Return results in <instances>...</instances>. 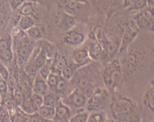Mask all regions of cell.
<instances>
[{
  "mask_svg": "<svg viewBox=\"0 0 154 122\" xmlns=\"http://www.w3.org/2000/svg\"><path fill=\"white\" fill-rule=\"evenodd\" d=\"M72 60L79 68L88 65L92 60L89 55L87 47H77L72 52Z\"/></svg>",
  "mask_w": 154,
  "mask_h": 122,
  "instance_id": "9",
  "label": "cell"
},
{
  "mask_svg": "<svg viewBox=\"0 0 154 122\" xmlns=\"http://www.w3.org/2000/svg\"><path fill=\"white\" fill-rule=\"evenodd\" d=\"M34 12L33 2L25 1L20 7H19V14L20 15H32Z\"/></svg>",
  "mask_w": 154,
  "mask_h": 122,
  "instance_id": "23",
  "label": "cell"
},
{
  "mask_svg": "<svg viewBox=\"0 0 154 122\" xmlns=\"http://www.w3.org/2000/svg\"><path fill=\"white\" fill-rule=\"evenodd\" d=\"M67 82H68V81H67L66 80H65L61 75L60 76L54 92H56V93H57L60 97H61V94L62 95H64V94H65V92H66V88H67Z\"/></svg>",
  "mask_w": 154,
  "mask_h": 122,
  "instance_id": "26",
  "label": "cell"
},
{
  "mask_svg": "<svg viewBox=\"0 0 154 122\" xmlns=\"http://www.w3.org/2000/svg\"><path fill=\"white\" fill-rule=\"evenodd\" d=\"M36 112L40 116H42L45 120H52L54 119V117H55V107L44 105L37 110Z\"/></svg>",
  "mask_w": 154,
  "mask_h": 122,
  "instance_id": "17",
  "label": "cell"
},
{
  "mask_svg": "<svg viewBox=\"0 0 154 122\" xmlns=\"http://www.w3.org/2000/svg\"><path fill=\"white\" fill-rule=\"evenodd\" d=\"M28 1H31V2H38L40 0H28Z\"/></svg>",
  "mask_w": 154,
  "mask_h": 122,
  "instance_id": "40",
  "label": "cell"
},
{
  "mask_svg": "<svg viewBox=\"0 0 154 122\" xmlns=\"http://www.w3.org/2000/svg\"><path fill=\"white\" fill-rule=\"evenodd\" d=\"M62 25L63 27L66 29H71L75 27V18L72 15L68 14H65L63 15V18H62L61 20Z\"/></svg>",
  "mask_w": 154,
  "mask_h": 122,
  "instance_id": "25",
  "label": "cell"
},
{
  "mask_svg": "<svg viewBox=\"0 0 154 122\" xmlns=\"http://www.w3.org/2000/svg\"><path fill=\"white\" fill-rule=\"evenodd\" d=\"M60 76V75H56V74L51 73L50 75L47 77V85H48V87H49L52 91L55 90V88H56V85H57V83H58V81H59Z\"/></svg>",
  "mask_w": 154,
  "mask_h": 122,
  "instance_id": "30",
  "label": "cell"
},
{
  "mask_svg": "<svg viewBox=\"0 0 154 122\" xmlns=\"http://www.w3.org/2000/svg\"><path fill=\"white\" fill-rule=\"evenodd\" d=\"M48 85H47L46 81L40 76L39 74L36 75V76L34 78L33 80V85H32V92L36 93L39 95H45L48 91Z\"/></svg>",
  "mask_w": 154,
  "mask_h": 122,
  "instance_id": "12",
  "label": "cell"
},
{
  "mask_svg": "<svg viewBox=\"0 0 154 122\" xmlns=\"http://www.w3.org/2000/svg\"><path fill=\"white\" fill-rule=\"evenodd\" d=\"M12 95L14 96V100L15 104L18 106H20L21 105L22 101L24 100V97H25V91H24V90L18 84Z\"/></svg>",
  "mask_w": 154,
  "mask_h": 122,
  "instance_id": "22",
  "label": "cell"
},
{
  "mask_svg": "<svg viewBox=\"0 0 154 122\" xmlns=\"http://www.w3.org/2000/svg\"><path fill=\"white\" fill-rule=\"evenodd\" d=\"M51 64H52V59H48L46 64H45L39 70H38V74L40 75V76L43 77L45 81H46L47 77L50 75V74L51 73Z\"/></svg>",
  "mask_w": 154,
  "mask_h": 122,
  "instance_id": "28",
  "label": "cell"
},
{
  "mask_svg": "<svg viewBox=\"0 0 154 122\" xmlns=\"http://www.w3.org/2000/svg\"><path fill=\"white\" fill-rule=\"evenodd\" d=\"M26 0H11V7L12 9L16 10L18 9Z\"/></svg>",
  "mask_w": 154,
  "mask_h": 122,
  "instance_id": "36",
  "label": "cell"
},
{
  "mask_svg": "<svg viewBox=\"0 0 154 122\" xmlns=\"http://www.w3.org/2000/svg\"><path fill=\"white\" fill-rule=\"evenodd\" d=\"M132 111L133 104L129 99L122 96H117L112 100V115L117 118V120H122V118L128 117Z\"/></svg>",
  "mask_w": 154,
  "mask_h": 122,
  "instance_id": "3",
  "label": "cell"
},
{
  "mask_svg": "<svg viewBox=\"0 0 154 122\" xmlns=\"http://www.w3.org/2000/svg\"><path fill=\"white\" fill-rule=\"evenodd\" d=\"M148 5V0H136L134 4L128 8L131 11H141Z\"/></svg>",
  "mask_w": 154,
  "mask_h": 122,
  "instance_id": "31",
  "label": "cell"
},
{
  "mask_svg": "<svg viewBox=\"0 0 154 122\" xmlns=\"http://www.w3.org/2000/svg\"><path fill=\"white\" fill-rule=\"evenodd\" d=\"M85 40H86L85 35L75 29H68L65 34L64 38H63V41L66 44L72 46V47H75V48L83 44Z\"/></svg>",
  "mask_w": 154,
  "mask_h": 122,
  "instance_id": "8",
  "label": "cell"
},
{
  "mask_svg": "<svg viewBox=\"0 0 154 122\" xmlns=\"http://www.w3.org/2000/svg\"><path fill=\"white\" fill-rule=\"evenodd\" d=\"M35 25V20L32 15H21L18 21V27L22 31H27Z\"/></svg>",
  "mask_w": 154,
  "mask_h": 122,
  "instance_id": "15",
  "label": "cell"
},
{
  "mask_svg": "<svg viewBox=\"0 0 154 122\" xmlns=\"http://www.w3.org/2000/svg\"><path fill=\"white\" fill-rule=\"evenodd\" d=\"M62 101L71 109H82L83 107L86 106L88 97L81 91L75 88L73 91H71L67 96H64L62 98Z\"/></svg>",
  "mask_w": 154,
  "mask_h": 122,
  "instance_id": "5",
  "label": "cell"
},
{
  "mask_svg": "<svg viewBox=\"0 0 154 122\" xmlns=\"http://www.w3.org/2000/svg\"><path fill=\"white\" fill-rule=\"evenodd\" d=\"M8 90H9V89H8L7 81H5L4 78L0 76V96H1L2 101L6 97Z\"/></svg>",
  "mask_w": 154,
  "mask_h": 122,
  "instance_id": "32",
  "label": "cell"
},
{
  "mask_svg": "<svg viewBox=\"0 0 154 122\" xmlns=\"http://www.w3.org/2000/svg\"><path fill=\"white\" fill-rule=\"evenodd\" d=\"M148 3H151L152 5H154V0H148Z\"/></svg>",
  "mask_w": 154,
  "mask_h": 122,
  "instance_id": "39",
  "label": "cell"
},
{
  "mask_svg": "<svg viewBox=\"0 0 154 122\" xmlns=\"http://www.w3.org/2000/svg\"><path fill=\"white\" fill-rule=\"evenodd\" d=\"M31 98H32V102H33V105L35 107V111H37V110L44 105V96L36 94V93H33L31 94Z\"/></svg>",
  "mask_w": 154,
  "mask_h": 122,
  "instance_id": "29",
  "label": "cell"
},
{
  "mask_svg": "<svg viewBox=\"0 0 154 122\" xmlns=\"http://www.w3.org/2000/svg\"><path fill=\"white\" fill-rule=\"evenodd\" d=\"M80 7V2L76 0H67L66 4V8L69 11H75Z\"/></svg>",
  "mask_w": 154,
  "mask_h": 122,
  "instance_id": "35",
  "label": "cell"
},
{
  "mask_svg": "<svg viewBox=\"0 0 154 122\" xmlns=\"http://www.w3.org/2000/svg\"><path fill=\"white\" fill-rule=\"evenodd\" d=\"M106 93L101 90H95L93 94L88 98L86 105L88 106V111H102L106 103Z\"/></svg>",
  "mask_w": 154,
  "mask_h": 122,
  "instance_id": "7",
  "label": "cell"
},
{
  "mask_svg": "<svg viewBox=\"0 0 154 122\" xmlns=\"http://www.w3.org/2000/svg\"><path fill=\"white\" fill-rule=\"evenodd\" d=\"M106 121V116L102 111H91L89 114L88 122H104Z\"/></svg>",
  "mask_w": 154,
  "mask_h": 122,
  "instance_id": "21",
  "label": "cell"
},
{
  "mask_svg": "<svg viewBox=\"0 0 154 122\" xmlns=\"http://www.w3.org/2000/svg\"><path fill=\"white\" fill-rule=\"evenodd\" d=\"M10 119V113L6 107L0 106V121H9Z\"/></svg>",
  "mask_w": 154,
  "mask_h": 122,
  "instance_id": "34",
  "label": "cell"
},
{
  "mask_svg": "<svg viewBox=\"0 0 154 122\" xmlns=\"http://www.w3.org/2000/svg\"><path fill=\"white\" fill-rule=\"evenodd\" d=\"M102 75L106 88L110 91H113L122 77V68L120 61L115 59L109 62L106 66Z\"/></svg>",
  "mask_w": 154,
  "mask_h": 122,
  "instance_id": "1",
  "label": "cell"
},
{
  "mask_svg": "<svg viewBox=\"0 0 154 122\" xmlns=\"http://www.w3.org/2000/svg\"><path fill=\"white\" fill-rule=\"evenodd\" d=\"M18 82L19 85L24 90V91L32 92L33 79L24 71L23 68L18 70Z\"/></svg>",
  "mask_w": 154,
  "mask_h": 122,
  "instance_id": "11",
  "label": "cell"
},
{
  "mask_svg": "<svg viewBox=\"0 0 154 122\" xmlns=\"http://www.w3.org/2000/svg\"><path fill=\"white\" fill-rule=\"evenodd\" d=\"M31 94H32V92L25 91L24 100L22 101L21 105L19 106L20 109L22 111V112H24L26 114H34L35 112H36L35 107L33 105V102H32V98H31Z\"/></svg>",
  "mask_w": 154,
  "mask_h": 122,
  "instance_id": "13",
  "label": "cell"
},
{
  "mask_svg": "<svg viewBox=\"0 0 154 122\" xmlns=\"http://www.w3.org/2000/svg\"><path fill=\"white\" fill-rule=\"evenodd\" d=\"M11 73L8 69V67L6 66V65H5L3 62H0V76L4 78L5 81H7L9 79Z\"/></svg>",
  "mask_w": 154,
  "mask_h": 122,
  "instance_id": "33",
  "label": "cell"
},
{
  "mask_svg": "<svg viewBox=\"0 0 154 122\" xmlns=\"http://www.w3.org/2000/svg\"><path fill=\"white\" fill-rule=\"evenodd\" d=\"M18 41L16 43L15 52L17 56V62L20 66H23L30 59L32 54L35 50L34 41L27 36L17 37Z\"/></svg>",
  "mask_w": 154,
  "mask_h": 122,
  "instance_id": "2",
  "label": "cell"
},
{
  "mask_svg": "<svg viewBox=\"0 0 154 122\" xmlns=\"http://www.w3.org/2000/svg\"><path fill=\"white\" fill-rule=\"evenodd\" d=\"M143 102L144 106L154 113V85L144 94Z\"/></svg>",
  "mask_w": 154,
  "mask_h": 122,
  "instance_id": "18",
  "label": "cell"
},
{
  "mask_svg": "<svg viewBox=\"0 0 154 122\" xmlns=\"http://www.w3.org/2000/svg\"><path fill=\"white\" fill-rule=\"evenodd\" d=\"M78 69H79V67L74 62L72 64L67 63V65L61 69V76L65 80H66L67 81H69L73 77L75 76Z\"/></svg>",
  "mask_w": 154,
  "mask_h": 122,
  "instance_id": "16",
  "label": "cell"
},
{
  "mask_svg": "<svg viewBox=\"0 0 154 122\" xmlns=\"http://www.w3.org/2000/svg\"><path fill=\"white\" fill-rule=\"evenodd\" d=\"M0 60L5 65L11 64L14 60L13 39L10 35L0 38Z\"/></svg>",
  "mask_w": 154,
  "mask_h": 122,
  "instance_id": "6",
  "label": "cell"
},
{
  "mask_svg": "<svg viewBox=\"0 0 154 122\" xmlns=\"http://www.w3.org/2000/svg\"><path fill=\"white\" fill-rule=\"evenodd\" d=\"M136 0H123V6L125 8H129L135 2Z\"/></svg>",
  "mask_w": 154,
  "mask_h": 122,
  "instance_id": "37",
  "label": "cell"
},
{
  "mask_svg": "<svg viewBox=\"0 0 154 122\" xmlns=\"http://www.w3.org/2000/svg\"><path fill=\"white\" fill-rule=\"evenodd\" d=\"M78 2H80V3H86L87 2V0H76Z\"/></svg>",
  "mask_w": 154,
  "mask_h": 122,
  "instance_id": "38",
  "label": "cell"
},
{
  "mask_svg": "<svg viewBox=\"0 0 154 122\" xmlns=\"http://www.w3.org/2000/svg\"><path fill=\"white\" fill-rule=\"evenodd\" d=\"M135 20L140 29L154 31V6L147 5L142 9L136 16Z\"/></svg>",
  "mask_w": 154,
  "mask_h": 122,
  "instance_id": "4",
  "label": "cell"
},
{
  "mask_svg": "<svg viewBox=\"0 0 154 122\" xmlns=\"http://www.w3.org/2000/svg\"><path fill=\"white\" fill-rule=\"evenodd\" d=\"M61 97L56 92L46 93L44 95V105L49 106H56L57 104L60 101Z\"/></svg>",
  "mask_w": 154,
  "mask_h": 122,
  "instance_id": "19",
  "label": "cell"
},
{
  "mask_svg": "<svg viewBox=\"0 0 154 122\" xmlns=\"http://www.w3.org/2000/svg\"><path fill=\"white\" fill-rule=\"evenodd\" d=\"M26 33H27V35L33 41H39L43 38L42 29L36 25H34L33 27H31L30 29H29L26 31Z\"/></svg>",
  "mask_w": 154,
  "mask_h": 122,
  "instance_id": "20",
  "label": "cell"
},
{
  "mask_svg": "<svg viewBox=\"0 0 154 122\" xmlns=\"http://www.w3.org/2000/svg\"><path fill=\"white\" fill-rule=\"evenodd\" d=\"M71 117H72L71 108L68 105H66L62 101V99H60V101L55 106V117L52 120V121H69Z\"/></svg>",
  "mask_w": 154,
  "mask_h": 122,
  "instance_id": "10",
  "label": "cell"
},
{
  "mask_svg": "<svg viewBox=\"0 0 154 122\" xmlns=\"http://www.w3.org/2000/svg\"><path fill=\"white\" fill-rule=\"evenodd\" d=\"M24 71L29 75V76H30L33 80H34V78L36 76V75L38 74V69L36 68V66H35V64H34V62L32 59H29V60L28 61L24 66Z\"/></svg>",
  "mask_w": 154,
  "mask_h": 122,
  "instance_id": "24",
  "label": "cell"
},
{
  "mask_svg": "<svg viewBox=\"0 0 154 122\" xmlns=\"http://www.w3.org/2000/svg\"><path fill=\"white\" fill-rule=\"evenodd\" d=\"M89 111H77L76 114L72 116L69 120V122H88L89 118Z\"/></svg>",
  "mask_w": 154,
  "mask_h": 122,
  "instance_id": "27",
  "label": "cell"
},
{
  "mask_svg": "<svg viewBox=\"0 0 154 122\" xmlns=\"http://www.w3.org/2000/svg\"><path fill=\"white\" fill-rule=\"evenodd\" d=\"M88 51H89V55L91 57V59L92 60H97L100 58V56L103 54L104 50H103V47L100 44V43L98 42H92L91 43L89 46L87 47Z\"/></svg>",
  "mask_w": 154,
  "mask_h": 122,
  "instance_id": "14",
  "label": "cell"
}]
</instances>
